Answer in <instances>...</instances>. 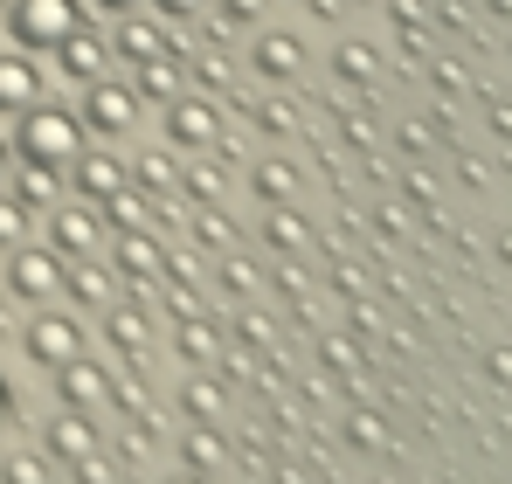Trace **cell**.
<instances>
[{
  "mask_svg": "<svg viewBox=\"0 0 512 484\" xmlns=\"http://www.w3.org/2000/svg\"><path fill=\"white\" fill-rule=\"evenodd\" d=\"M7 291H14L21 305H49V298H63V256H56V249H28V242H14V249H7Z\"/></svg>",
  "mask_w": 512,
  "mask_h": 484,
  "instance_id": "3957f363",
  "label": "cell"
},
{
  "mask_svg": "<svg viewBox=\"0 0 512 484\" xmlns=\"http://www.w3.org/2000/svg\"><path fill=\"white\" fill-rule=\"evenodd\" d=\"M84 132H104V139H125L139 125V90L132 83H111V77H90L84 83Z\"/></svg>",
  "mask_w": 512,
  "mask_h": 484,
  "instance_id": "277c9868",
  "label": "cell"
},
{
  "mask_svg": "<svg viewBox=\"0 0 512 484\" xmlns=\"http://www.w3.org/2000/svg\"><path fill=\"white\" fill-rule=\"evenodd\" d=\"M7 180H14V201H28V208H56V201H63V173H49V166L14 160Z\"/></svg>",
  "mask_w": 512,
  "mask_h": 484,
  "instance_id": "2e32d148",
  "label": "cell"
},
{
  "mask_svg": "<svg viewBox=\"0 0 512 484\" xmlns=\"http://www.w3.org/2000/svg\"><path fill=\"white\" fill-rule=\"evenodd\" d=\"M167 484H201V478H167Z\"/></svg>",
  "mask_w": 512,
  "mask_h": 484,
  "instance_id": "f35d334b",
  "label": "cell"
},
{
  "mask_svg": "<svg viewBox=\"0 0 512 484\" xmlns=\"http://www.w3.org/2000/svg\"><path fill=\"white\" fill-rule=\"evenodd\" d=\"M333 77L340 83H374V49H367V42H340V49H333Z\"/></svg>",
  "mask_w": 512,
  "mask_h": 484,
  "instance_id": "44dd1931",
  "label": "cell"
},
{
  "mask_svg": "<svg viewBox=\"0 0 512 484\" xmlns=\"http://www.w3.org/2000/svg\"><path fill=\"white\" fill-rule=\"evenodd\" d=\"M70 187H77L90 208H97L104 194H118V187H125V166L111 160V153H97V146H84V153L70 160Z\"/></svg>",
  "mask_w": 512,
  "mask_h": 484,
  "instance_id": "4fadbf2b",
  "label": "cell"
},
{
  "mask_svg": "<svg viewBox=\"0 0 512 484\" xmlns=\"http://www.w3.org/2000/svg\"><path fill=\"white\" fill-rule=\"evenodd\" d=\"M111 263H118L132 284H146V277L160 270V242L146 236V229H118V242H111Z\"/></svg>",
  "mask_w": 512,
  "mask_h": 484,
  "instance_id": "9a60e30c",
  "label": "cell"
},
{
  "mask_svg": "<svg viewBox=\"0 0 512 484\" xmlns=\"http://www.w3.org/2000/svg\"><path fill=\"white\" fill-rule=\"evenodd\" d=\"M180 402L194 408V415H201V422H222V415H229V402H222V395H215V388H208V381H194V388H187V395H180Z\"/></svg>",
  "mask_w": 512,
  "mask_h": 484,
  "instance_id": "83f0119b",
  "label": "cell"
},
{
  "mask_svg": "<svg viewBox=\"0 0 512 484\" xmlns=\"http://www.w3.org/2000/svg\"><path fill=\"white\" fill-rule=\"evenodd\" d=\"M180 353H187V360H215V332L194 325V312H180Z\"/></svg>",
  "mask_w": 512,
  "mask_h": 484,
  "instance_id": "484cf974",
  "label": "cell"
},
{
  "mask_svg": "<svg viewBox=\"0 0 512 484\" xmlns=\"http://www.w3.org/2000/svg\"><path fill=\"white\" fill-rule=\"evenodd\" d=\"M28 201H14V194H0V249H14V242H28Z\"/></svg>",
  "mask_w": 512,
  "mask_h": 484,
  "instance_id": "603a6c76",
  "label": "cell"
},
{
  "mask_svg": "<svg viewBox=\"0 0 512 484\" xmlns=\"http://www.w3.org/2000/svg\"><path fill=\"white\" fill-rule=\"evenodd\" d=\"M132 180H139V187H146L153 201H173V153H160V146H153V153H139Z\"/></svg>",
  "mask_w": 512,
  "mask_h": 484,
  "instance_id": "ffe728a7",
  "label": "cell"
},
{
  "mask_svg": "<svg viewBox=\"0 0 512 484\" xmlns=\"http://www.w3.org/2000/svg\"><path fill=\"white\" fill-rule=\"evenodd\" d=\"M180 56H153V63H132V90H139V104L153 97V104H167V97H180Z\"/></svg>",
  "mask_w": 512,
  "mask_h": 484,
  "instance_id": "e0dca14e",
  "label": "cell"
},
{
  "mask_svg": "<svg viewBox=\"0 0 512 484\" xmlns=\"http://www.w3.org/2000/svg\"><path fill=\"white\" fill-rule=\"evenodd\" d=\"M7 422H14V388L0 381V429H7Z\"/></svg>",
  "mask_w": 512,
  "mask_h": 484,
  "instance_id": "8d00e7d4",
  "label": "cell"
},
{
  "mask_svg": "<svg viewBox=\"0 0 512 484\" xmlns=\"http://www.w3.org/2000/svg\"><path fill=\"white\" fill-rule=\"evenodd\" d=\"M97 215H104L111 229H146V222H153V208H146V194H132V187H118V194H104V201H97Z\"/></svg>",
  "mask_w": 512,
  "mask_h": 484,
  "instance_id": "ac0fdd59",
  "label": "cell"
},
{
  "mask_svg": "<svg viewBox=\"0 0 512 484\" xmlns=\"http://www.w3.org/2000/svg\"><path fill=\"white\" fill-rule=\"evenodd\" d=\"M263 7H270V0H215L222 28H250V21H263Z\"/></svg>",
  "mask_w": 512,
  "mask_h": 484,
  "instance_id": "f546056e",
  "label": "cell"
},
{
  "mask_svg": "<svg viewBox=\"0 0 512 484\" xmlns=\"http://www.w3.org/2000/svg\"><path fill=\"white\" fill-rule=\"evenodd\" d=\"M70 28H84V0H14V7H7V35H14V49H28V56L56 49Z\"/></svg>",
  "mask_w": 512,
  "mask_h": 484,
  "instance_id": "7a4b0ae2",
  "label": "cell"
},
{
  "mask_svg": "<svg viewBox=\"0 0 512 484\" xmlns=\"http://www.w3.org/2000/svg\"><path fill=\"white\" fill-rule=\"evenodd\" d=\"M111 49H118V63H153V56H180L187 63V49L173 42L160 21H146V7L139 14H118V42Z\"/></svg>",
  "mask_w": 512,
  "mask_h": 484,
  "instance_id": "8992f818",
  "label": "cell"
},
{
  "mask_svg": "<svg viewBox=\"0 0 512 484\" xmlns=\"http://www.w3.org/2000/svg\"><path fill=\"white\" fill-rule=\"evenodd\" d=\"M346 436H353V443H381V422H374V415H353Z\"/></svg>",
  "mask_w": 512,
  "mask_h": 484,
  "instance_id": "e575fe53",
  "label": "cell"
},
{
  "mask_svg": "<svg viewBox=\"0 0 512 484\" xmlns=\"http://www.w3.org/2000/svg\"><path fill=\"white\" fill-rule=\"evenodd\" d=\"M63 291L77 298V305H111V284L90 270V256H77V263H63Z\"/></svg>",
  "mask_w": 512,
  "mask_h": 484,
  "instance_id": "d6986e66",
  "label": "cell"
},
{
  "mask_svg": "<svg viewBox=\"0 0 512 484\" xmlns=\"http://www.w3.org/2000/svg\"><path fill=\"white\" fill-rule=\"evenodd\" d=\"M180 187H187V194H194L201 208H215V201H222V173H215V166H194V173H187Z\"/></svg>",
  "mask_w": 512,
  "mask_h": 484,
  "instance_id": "f1b7e54d",
  "label": "cell"
},
{
  "mask_svg": "<svg viewBox=\"0 0 512 484\" xmlns=\"http://www.w3.org/2000/svg\"><path fill=\"white\" fill-rule=\"evenodd\" d=\"M167 139L180 153H208V146H229L222 139V118L208 97H167Z\"/></svg>",
  "mask_w": 512,
  "mask_h": 484,
  "instance_id": "5b68a950",
  "label": "cell"
},
{
  "mask_svg": "<svg viewBox=\"0 0 512 484\" xmlns=\"http://www.w3.org/2000/svg\"><path fill=\"white\" fill-rule=\"evenodd\" d=\"M0 484H49V464H42L35 450H21V457L0 464Z\"/></svg>",
  "mask_w": 512,
  "mask_h": 484,
  "instance_id": "d4e9b609",
  "label": "cell"
},
{
  "mask_svg": "<svg viewBox=\"0 0 512 484\" xmlns=\"http://www.w3.org/2000/svg\"><path fill=\"white\" fill-rule=\"evenodd\" d=\"M0 7H7V0H0Z\"/></svg>",
  "mask_w": 512,
  "mask_h": 484,
  "instance_id": "ab89813d",
  "label": "cell"
},
{
  "mask_svg": "<svg viewBox=\"0 0 512 484\" xmlns=\"http://www.w3.org/2000/svg\"><path fill=\"white\" fill-rule=\"evenodd\" d=\"M111 346L146 353V325H139V312H111Z\"/></svg>",
  "mask_w": 512,
  "mask_h": 484,
  "instance_id": "4316f807",
  "label": "cell"
},
{
  "mask_svg": "<svg viewBox=\"0 0 512 484\" xmlns=\"http://www.w3.org/2000/svg\"><path fill=\"white\" fill-rule=\"evenodd\" d=\"M42 70H35V56L28 49H7L0 56V118H21L28 104H42Z\"/></svg>",
  "mask_w": 512,
  "mask_h": 484,
  "instance_id": "ba28073f",
  "label": "cell"
},
{
  "mask_svg": "<svg viewBox=\"0 0 512 484\" xmlns=\"http://www.w3.org/2000/svg\"><path fill=\"white\" fill-rule=\"evenodd\" d=\"M194 83H201L208 97H222V90H229V63H222V56H201V63H194Z\"/></svg>",
  "mask_w": 512,
  "mask_h": 484,
  "instance_id": "1f68e13d",
  "label": "cell"
},
{
  "mask_svg": "<svg viewBox=\"0 0 512 484\" xmlns=\"http://www.w3.org/2000/svg\"><path fill=\"white\" fill-rule=\"evenodd\" d=\"M7 166H14V146L0 139V187H7Z\"/></svg>",
  "mask_w": 512,
  "mask_h": 484,
  "instance_id": "74e56055",
  "label": "cell"
},
{
  "mask_svg": "<svg viewBox=\"0 0 512 484\" xmlns=\"http://www.w3.org/2000/svg\"><path fill=\"white\" fill-rule=\"evenodd\" d=\"M180 457H187L194 471H215V464H222V443H215V436L201 429V436H187V450H180Z\"/></svg>",
  "mask_w": 512,
  "mask_h": 484,
  "instance_id": "4dcf8cb0",
  "label": "cell"
},
{
  "mask_svg": "<svg viewBox=\"0 0 512 484\" xmlns=\"http://www.w3.org/2000/svg\"><path fill=\"white\" fill-rule=\"evenodd\" d=\"M256 70H263L270 83L298 77V70H305V42H298V35H277V28L256 35Z\"/></svg>",
  "mask_w": 512,
  "mask_h": 484,
  "instance_id": "5bb4252c",
  "label": "cell"
},
{
  "mask_svg": "<svg viewBox=\"0 0 512 484\" xmlns=\"http://www.w3.org/2000/svg\"><path fill=\"white\" fill-rule=\"evenodd\" d=\"M56 374V395H63V408H97L111 402V374L97 367V360H84V353H70L63 367H49Z\"/></svg>",
  "mask_w": 512,
  "mask_h": 484,
  "instance_id": "9c48e42d",
  "label": "cell"
},
{
  "mask_svg": "<svg viewBox=\"0 0 512 484\" xmlns=\"http://www.w3.org/2000/svg\"><path fill=\"white\" fill-rule=\"evenodd\" d=\"M7 146H14V160L70 173V160L84 153V118L63 111V104H28V111L14 118V139H7Z\"/></svg>",
  "mask_w": 512,
  "mask_h": 484,
  "instance_id": "6da1fadb",
  "label": "cell"
},
{
  "mask_svg": "<svg viewBox=\"0 0 512 484\" xmlns=\"http://www.w3.org/2000/svg\"><path fill=\"white\" fill-rule=\"evenodd\" d=\"M291 180H298V173H291V166H284V160H263V166H256V194H263L270 208H277V201L291 194Z\"/></svg>",
  "mask_w": 512,
  "mask_h": 484,
  "instance_id": "cb8c5ba5",
  "label": "cell"
},
{
  "mask_svg": "<svg viewBox=\"0 0 512 484\" xmlns=\"http://www.w3.org/2000/svg\"><path fill=\"white\" fill-rule=\"evenodd\" d=\"M49 56H56L63 83H90V77H104V42L90 35V21H84V28H70V35H63V42H56Z\"/></svg>",
  "mask_w": 512,
  "mask_h": 484,
  "instance_id": "8fae6325",
  "label": "cell"
},
{
  "mask_svg": "<svg viewBox=\"0 0 512 484\" xmlns=\"http://www.w3.org/2000/svg\"><path fill=\"white\" fill-rule=\"evenodd\" d=\"M70 353H84V325L63 319V312H35V325H28V360L63 367Z\"/></svg>",
  "mask_w": 512,
  "mask_h": 484,
  "instance_id": "52a82bcc",
  "label": "cell"
},
{
  "mask_svg": "<svg viewBox=\"0 0 512 484\" xmlns=\"http://www.w3.org/2000/svg\"><path fill=\"white\" fill-rule=\"evenodd\" d=\"M146 7H160V21H194L208 0H146Z\"/></svg>",
  "mask_w": 512,
  "mask_h": 484,
  "instance_id": "836d02e7",
  "label": "cell"
},
{
  "mask_svg": "<svg viewBox=\"0 0 512 484\" xmlns=\"http://www.w3.org/2000/svg\"><path fill=\"white\" fill-rule=\"evenodd\" d=\"M42 450L56 457V464H84L90 450H97V429H90L84 408H63L56 422H49V436H42Z\"/></svg>",
  "mask_w": 512,
  "mask_h": 484,
  "instance_id": "7c38bea8",
  "label": "cell"
},
{
  "mask_svg": "<svg viewBox=\"0 0 512 484\" xmlns=\"http://www.w3.org/2000/svg\"><path fill=\"white\" fill-rule=\"evenodd\" d=\"M90 7H97V14H139L146 0H90Z\"/></svg>",
  "mask_w": 512,
  "mask_h": 484,
  "instance_id": "d590c367",
  "label": "cell"
},
{
  "mask_svg": "<svg viewBox=\"0 0 512 484\" xmlns=\"http://www.w3.org/2000/svg\"><path fill=\"white\" fill-rule=\"evenodd\" d=\"M49 249H56L63 263H77V256H97V249H104V229H97V215H90V208H63V201H56Z\"/></svg>",
  "mask_w": 512,
  "mask_h": 484,
  "instance_id": "30bf717a",
  "label": "cell"
},
{
  "mask_svg": "<svg viewBox=\"0 0 512 484\" xmlns=\"http://www.w3.org/2000/svg\"><path fill=\"white\" fill-rule=\"evenodd\" d=\"M263 236H270V249H305V242H312V229H305V215L277 208V215L263 222Z\"/></svg>",
  "mask_w": 512,
  "mask_h": 484,
  "instance_id": "7402d4cb",
  "label": "cell"
},
{
  "mask_svg": "<svg viewBox=\"0 0 512 484\" xmlns=\"http://www.w3.org/2000/svg\"><path fill=\"white\" fill-rule=\"evenodd\" d=\"M250 284H256V270L243 263V256H229V263H222V291H236V298H243Z\"/></svg>",
  "mask_w": 512,
  "mask_h": 484,
  "instance_id": "d6a6232c",
  "label": "cell"
}]
</instances>
